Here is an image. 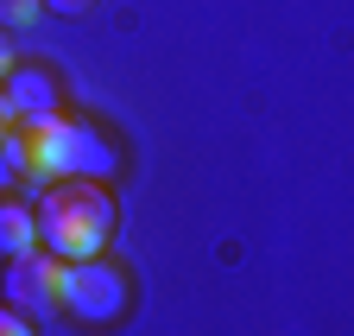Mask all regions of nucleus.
<instances>
[{"label":"nucleus","mask_w":354,"mask_h":336,"mask_svg":"<svg viewBox=\"0 0 354 336\" xmlns=\"http://www.w3.org/2000/svg\"><path fill=\"white\" fill-rule=\"evenodd\" d=\"M133 305V285H127V267H114L108 254H88V260H64V285H57V311L102 330V324H120Z\"/></svg>","instance_id":"obj_3"},{"label":"nucleus","mask_w":354,"mask_h":336,"mask_svg":"<svg viewBox=\"0 0 354 336\" xmlns=\"http://www.w3.org/2000/svg\"><path fill=\"white\" fill-rule=\"evenodd\" d=\"M38 247V216H32V203H13V197H0V254L19 260Z\"/></svg>","instance_id":"obj_6"},{"label":"nucleus","mask_w":354,"mask_h":336,"mask_svg":"<svg viewBox=\"0 0 354 336\" xmlns=\"http://www.w3.org/2000/svg\"><path fill=\"white\" fill-rule=\"evenodd\" d=\"M44 7H51V13H88L95 0H44Z\"/></svg>","instance_id":"obj_10"},{"label":"nucleus","mask_w":354,"mask_h":336,"mask_svg":"<svg viewBox=\"0 0 354 336\" xmlns=\"http://www.w3.org/2000/svg\"><path fill=\"white\" fill-rule=\"evenodd\" d=\"M57 285H64V260L32 247V254H19V260L7 267V305L51 317V311H57Z\"/></svg>","instance_id":"obj_4"},{"label":"nucleus","mask_w":354,"mask_h":336,"mask_svg":"<svg viewBox=\"0 0 354 336\" xmlns=\"http://www.w3.org/2000/svg\"><path fill=\"white\" fill-rule=\"evenodd\" d=\"M26 159H32V178H88V184H108L120 172V152L114 140L95 127V121H76V114H51V121H32V140H26Z\"/></svg>","instance_id":"obj_2"},{"label":"nucleus","mask_w":354,"mask_h":336,"mask_svg":"<svg viewBox=\"0 0 354 336\" xmlns=\"http://www.w3.org/2000/svg\"><path fill=\"white\" fill-rule=\"evenodd\" d=\"M38 247L57 260H88L102 254L108 235H114V197L108 184H88V178H57L51 191L38 197Z\"/></svg>","instance_id":"obj_1"},{"label":"nucleus","mask_w":354,"mask_h":336,"mask_svg":"<svg viewBox=\"0 0 354 336\" xmlns=\"http://www.w3.org/2000/svg\"><path fill=\"white\" fill-rule=\"evenodd\" d=\"M0 336H32V324H26L13 305H0Z\"/></svg>","instance_id":"obj_9"},{"label":"nucleus","mask_w":354,"mask_h":336,"mask_svg":"<svg viewBox=\"0 0 354 336\" xmlns=\"http://www.w3.org/2000/svg\"><path fill=\"white\" fill-rule=\"evenodd\" d=\"M32 178V159H26V134H0V197H7L13 184H26Z\"/></svg>","instance_id":"obj_7"},{"label":"nucleus","mask_w":354,"mask_h":336,"mask_svg":"<svg viewBox=\"0 0 354 336\" xmlns=\"http://www.w3.org/2000/svg\"><path fill=\"white\" fill-rule=\"evenodd\" d=\"M7 102H13V121H51V114H64V89H57V76L51 70H38V64H13L7 70Z\"/></svg>","instance_id":"obj_5"},{"label":"nucleus","mask_w":354,"mask_h":336,"mask_svg":"<svg viewBox=\"0 0 354 336\" xmlns=\"http://www.w3.org/2000/svg\"><path fill=\"white\" fill-rule=\"evenodd\" d=\"M7 70H13V38L0 32V76H7Z\"/></svg>","instance_id":"obj_11"},{"label":"nucleus","mask_w":354,"mask_h":336,"mask_svg":"<svg viewBox=\"0 0 354 336\" xmlns=\"http://www.w3.org/2000/svg\"><path fill=\"white\" fill-rule=\"evenodd\" d=\"M44 13V0H0V32H19Z\"/></svg>","instance_id":"obj_8"},{"label":"nucleus","mask_w":354,"mask_h":336,"mask_svg":"<svg viewBox=\"0 0 354 336\" xmlns=\"http://www.w3.org/2000/svg\"><path fill=\"white\" fill-rule=\"evenodd\" d=\"M13 127V102H7V89H0V134Z\"/></svg>","instance_id":"obj_12"}]
</instances>
